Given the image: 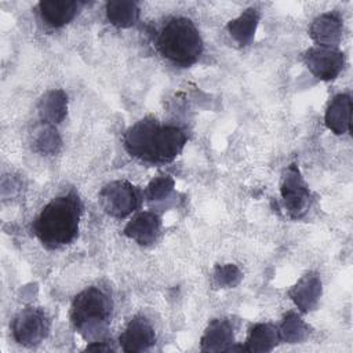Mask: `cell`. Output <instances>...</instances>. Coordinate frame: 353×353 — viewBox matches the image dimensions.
I'll list each match as a JSON object with an SVG mask.
<instances>
[{"mask_svg": "<svg viewBox=\"0 0 353 353\" xmlns=\"http://www.w3.org/2000/svg\"><path fill=\"white\" fill-rule=\"evenodd\" d=\"M181 127L165 125L153 117H145L127 128L123 137L125 150L142 161L161 164L172 161L186 143Z\"/></svg>", "mask_w": 353, "mask_h": 353, "instance_id": "1", "label": "cell"}, {"mask_svg": "<svg viewBox=\"0 0 353 353\" xmlns=\"http://www.w3.org/2000/svg\"><path fill=\"white\" fill-rule=\"evenodd\" d=\"M81 214V200L74 192H70L46 204L32 228L43 245L47 248H61L77 237Z\"/></svg>", "mask_w": 353, "mask_h": 353, "instance_id": "2", "label": "cell"}, {"mask_svg": "<svg viewBox=\"0 0 353 353\" xmlns=\"http://www.w3.org/2000/svg\"><path fill=\"white\" fill-rule=\"evenodd\" d=\"M156 47L171 62L189 66L200 58L204 46L196 25L185 17H175L168 19L157 33Z\"/></svg>", "mask_w": 353, "mask_h": 353, "instance_id": "3", "label": "cell"}, {"mask_svg": "<svg viewBox=\"0 0 353 353\" xmlns=\"http://www.w3.org/2000/svg\"><path fill=\"white\" fill-rule=\"evenodd\" d=\"M113 302L98 287H88L79 292L70 307V320L74 330L87 341L101 338L110 323Z\"/></svg>", "mask_w": 353, "mask_h": 353, "instance_id": "4", "label": "cell"}, {"mask_svg": "<svg viewBox=\"0 0 353 353\" xmlns=\"http://www.w3.org/2000/svg\"><path fill=\"white\" fill-rule=\"evenodd\" d=\"M98 201L108 215L121 219L139 207L141 192L128 181H112L99 190Z\"/></svg>", "mask_w": 353, "mask_h": 353, "instance_id": "5", "label": "cell"}, {"mask_svg": "<svg viewBox=\"0 0 353 353\" xmlns=\"http://www.w3.org/2000/svg\"><path fill=\"white\" fill-rule=\"evenodd\" d=\"M12 336L23 346L32 347L41 343L50 331V320L40 307H25L12 320Z\"/></svg>", "mask_w": 353, "mask_h": 353, "instance_id": "6", "label": "cell"}, {"mask_svg": "<svg viewBox=\"0 0 353 353\" xmlns=\"http://www.w3.org/2000/svg\"><path fill=\"white\" fill-rule=\"evenodd\" d=\"M280 192L284 207L292 219L302 218L307 212L312 196L296 164H291L287 168Z\"/></svg>", "mask_w": 353, "mask_h": 353, "instance_id": "7", "label": "cell"}, {"mask_svg": "<svg viewBox=\"0 0 353 353\" xmlns=\"http://www.w3.org/2000/svg\"><path fill=\"white\" fill-rule=\"evenodd\" d=\"M307 69L320 80L330 81L339 76L345 66V57L336 48L312 47L303 54Z\"/></svg>", "mask_w": 353, "mask_h": 353, "instance_id": "8", "label": "cell"}, {"mask_svg": "<svg viewBox=\"0 0 353 353\" xmlns=\"http://www.w3.org/2000/svg\"><path fill=\"white\" fill-rule=\"evenodd\" d=\"M156 342V334L152 324L143 316L132 317L119 336L121 349L127 353L148 350Z\"/></svg>", "mask_w": 353, "mask_h": 353, "instance_id": "9", "label": "cell"}, {"mask_svg": "<svg viewBox=\"0 0 353 353\" xmlns=\"http://www.w3.org/2000/svg\"><path fill=\"white\" fill-rule=\"evenodd\" d=\"M160 216L150 211H143L135 215L124 228V234L139 245H150L160 234Z\"/></svg>", "mask_w": 353, "mask_h": 353, "instance_id": "10", "label": "cell"}, {"mask_svg": "<svg viewBox=\"0 0 353 353\" xmlns=\"http://www.w3.org/2000/svg\"><path fill=\"white\" fill-rule=\"evenodd\" d=\"M309 33L319 47L336 48L342 39V21L334 12H324L312 22Z\"/></svg>", "mask_w": 353, "mask_h": 353, "instance_id": "11", "label": "cell"}, {"mask_svg": "<svg viewBox=\"0 0 353 353\" xmlns=\"http://www.w3.org/2000/svg\"><path fill=\"white\" fill-rule=\"evenodd\" d=\"M288 294L295 306L301 312L307 313L317 306L321 296V280L317 273H306L291 287Z\"/></svg>", "mask_w": 353, "mask_h": 353, "instance_id": "12", "label": "cell"}, {"mask_svg": "<svg viewBox=\"0 0 353 353\" xmlns=\"http://www.w3.org/2000/svg\"><path fill=\"white\" fill-rule=\"evenodd\" d=\"M200 342L203 352H230L234 342L230 321L225 319L212 320L205 328Z\"/></svg>", "mask_w": 353, "mask_h": 353, "instance_id": "13", "label": "cell"}, {"mask_svg": "<svg viewBox=\"0 0 353 353\" xmlns=\"http://www.w3.org/2000/svg\"><path fill=\"white\" fill-rule=\"evenodd\" d=\"M80 6L81 3L70 0H46L37 4V10L46 25L61 28L76 17Z\"/></svg>", "mask_w": 353, "mask_h": 353, "instance_id": "14", "label": "cell"}, {"mask_svg": "<svg viewBox=\"0 0 353 353\" xmlns=\"http://www.w3.org/2000/svg\"><path fill=\"white\" fill-rule=\"evenodd\" d=\"M352 119V99L347 94L335 95L325 110V125L336 135L346 134L350 130Z\"/></svg>", "mask_w": 353, "mask_h": 353, "instance_id": "15", "label": "cell"}, {"mask_svg": "<svg viewBox=\"0 0 353 353\" xmlns=\"http://www.w3.org/2000/svg\"><path fill=\"white\" fill-rule=\"evenodd\" d=\"M37 109L43 123H61L68 112V97L62 90H50L41 97Z\"/></svg>", "mask_w": 353, "mask_h": 353, "instance_id": "16", "label": "cell"}, {"mask_svg": "<svg viewBox=\"0 0 353 353\" xmlns=\"http://www.w3.org/2000/svg\"><path fill=\"white\" fill-rule=\"evenodd\" d=\"M259 18L261 15L256 8H247L228 23V32L237 44L247 46L255 36Z\"/></svg>", "mask_w": 353, "mask_h": 353, "instance_id": "17", "label": "cell"}, {"mask_svg": "<svg viewBox=\"0 0 353 353\" xmlns=\"http://www.w3.org/2000/svg\"><path fill=\"white\" fill-rule=\"evenodd\" d=\"M279 330L268 323L254 325L245 341V346L241 350L245 352H270L280 342Z\"/></svg>", "mask_w": 353, "mask_h": 353, "instance_id": "18", "label": "cell"}, {"mask_svg": "<svg viewBox=\"0 0 353 353\" xmlns=\"http://www.w3.org/2000/svg\"><path fill=\"white\" fill-rule=\"evenodd\" d=\"M108 21L116 28H130L139 17V8L135 1L128 0H113L106 4Z\"/></svg>", "mask_w": 353, "mask_h": 353, "instance_id": "19", "label": "cell"}, {"mask_svg": "<svg viewBox=\"0 0 353 353\" xmlns=\"http://www.w3.org/2000/svg\"><path fill=\"white\" fill-rule=\"evenodd\" d=\"M307 332H309L307 325L295 313H288L284 317V320L280 325V330H279L280 339L285 341L288 343L302 342L303 339H306Z\"/></svg>", "mask_w": 353, "mask_h": 353, "instance_id": "20", "label": "cell"}, {"mask_svg": "<svg viewBox=\"0 0 353 353\" xmlns=\"http://www.w3.org/2000/svg\"><path fill=\"white\" fill-rule=\"evenodd\" d=\"M34 148L44 154H55L61 148V138L52 124L44 123L34 134Z\"/></svg>", "mask_w": 353, "mask_h": 353, "instance_id": "21", "label": "cell"}, {"mask_svg": "<svg viewBox=\"0 0 353 353\" xmlns=\"http://www.w3.org/2000/svg\"><path fill=\"white\" fill-rule=\"evenodd\" d=\"M214 279L216 285L228 288V287H234L240 280H241V272L236 265H222L216 266L214 272Z\"/></svg>", "mask_w": 353, "mask_h": 353, "instance_id": "22", "label": "cell"}, {"mask_svg": "<svg viewBox=\"0 0 353 353\" xmlns=\"http://www.w3.org/2000/svg\"><path fill=\"white\" fill-rule=\"evenodd\" d=\"M172 188L174 179L170 175H160L149 183L146 193L150 200H161L171 193Z\"/></svg>", "mask_w": 353, "mask_h": 353, "instance_id": "23", "label": "cell"}, {"mask_svg": "<svg viewBox=\"0 0 353 353\" xmlns=\"http://www.w3.org/2000/svg\"><path fill=\"white\" fill-rule=\"evenodd\" d=\"M85 350L110 352V350H113V347L109 346V345H106V342H103V341H94V342H90V343L85 346Z\"/></svg>", "mask_w": 353, "mask_h": 353, "instance_id": "24", "label": "cell"}]
</instances>
